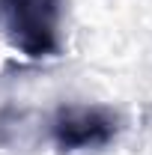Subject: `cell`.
Segmentation results:
<instances>
[{
    "label": "cell",
    "mask_w": 152,
    "mask_h": 155,
    "mask_svg": "<svg viewBox=\"0 0 152 155\" xmlns=\"http://www.w3.org/2000/svg\"><path fill=\"white\" fill-rule=\"evenodd\" d=\"M66 0H0V36L18 54L45 60L60 54Z\"/></svg>",
    "instance_id": "6da1fadb"
},
{
    "label": "cell",
    "mask_w": 152,
    "mask_h": 155,
    "mask_svg": "<svg viewBox=\"0 0 152 155\" xmlns=\"http://www.w3.org/2000/svg\"><path fill=\"white\" fill-rule=\"evenodd\" d=\"M119 128V114L104 104H60L51 116V140L60 152L104 149L116 140Z\"/></svg>",
    "instance_id": "7a4b0ae2"
}]
</instances>
